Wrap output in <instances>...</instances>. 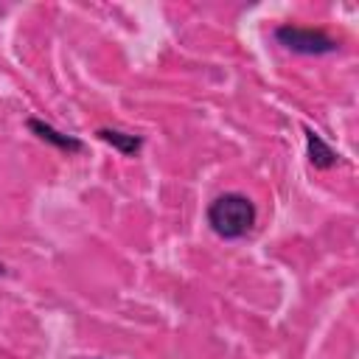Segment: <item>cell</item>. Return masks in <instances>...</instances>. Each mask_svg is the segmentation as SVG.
I'll return each mask as SVG.
<instances>
[{"instance_id":"obj_1","label":"cell","mask_w":359,"mask_h":359,"mask_svg":"<svg viewBox=\"0 0 359 359\" xmlns=\"http://www.w3.org/2000/svg\"><path fill=\"white\" fill-rule=\"evenodd\" d=\"M258 222L255 202L247 194L238 191H224L208 205V224L219 238L236 241L244 238Z\"/></svg>"},{"instance_id":"obj_2","label":"cell","mask_w":359,"mask_h":359,"mask_svg":"<svg viewBox=\"0 0 359 359\" xmlns=\"http://www.w3.org/2000/svg\"><path fill=\"white\" fill-rule=\"evenodd\" d=\"M275 39L286 50L303 53V56H323V53L339 50V39H334L323 28H306V25H294V22H280L275 28Z\"/></svg>"},{"instance_id":"obj_3","label":"cell","mask_w":359,"mask_h":359,"mask_svg":"<svg viewBox=\"0 0 359 359\" xmlns=\"http://www.w3.org/2000/svg\"><path fill=\"white\" fill-rule=\"evenodd\" d=\"M25 126H28L39 140H45V143L56 146L59 151L76 154V151H81V149H84V140H81V137H76V135H65V132H59L56 126H50V123H45V121H39V118H28V121H25Z\"/></svg>"},{"instance_id":"obj_4","label":"cell","mask_w":359,"mask_h":359,"mask_svg":"<svg viewBox=\"0 0 359 359\" xmlns=\"http://www.w3.org/2000/svg\"><path fill=\"white\" fill-rule=\"evenodd\" d=\"M303 135H306V149H309V163L314 165V168H320V171H328V168H334L337 163H339V154L323 140V135L320 132H314L311 126H306L303 129Z\"/></svg>"},{"instance_id":"obj_5","label":"cell","mask_w":359,"mask_h":359,"mask_svg":"<svg viewBox=\"0 0 359 359\" xmlns=\"http://www.w3.org/2000/svg\"><path fill=\"white\" fill-rule=\"evenodd\" d=\"M95 135H98L104 143H109L112 149H118L123 157H135V154L143 149V137H140V135H132V132H123V129L101 126Z\"/></svg>"}]
</instances>
